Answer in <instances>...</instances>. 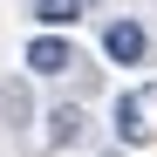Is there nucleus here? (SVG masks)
Returning <instances> with one entry per match:
<instances>
[{
    "label": "nucleus",
    "instance_id": "5",
    "mask_svg": "<svg viewBox=\"0 0 157 157\" xmlns=\"http://www.w3.org/2000/svg\"><path fill=\"white\" fill-rule=\"evenodd\" d=\"M116 130H123V144H144V123H137V96H116Z\"/></svg>",
    "mask_w": 157,
    "mask_h": 157
},
{
    "label": "nucleus",
    "instance_id": "3",
    "mask_svg": "<svg viewBox=\"0 0 157 157\" xmlns=\"http://www.w3.org/2000/svg\"><path fill=\"white\" fill-rule=\"evenodd\" d=\"M48 144L55 150L82 144V109H75V102H55V109H48Z\"/></svg>",
    "mask_w": 157,
    "mask_h": 157
},
{
    "label": "nucleus",
    "instance_id": "1",
    "mask_svg": "<svg viewBox=\"0 0 157 157\" xmlns=\"http://www.w3.org/2000/svg\"><path fill=\"white\" fill-rule=\"evenodd\" d=\"M144 48H150L144 21H130V14H123V21H109V28H102V55L123 62V68H130V62H144Z\"/></svg>",
    "mask_w": 157,
    "mask_h": 157
},
{
    "label": "nucleus",
    "instance_id": "4",
    "mask_svg": "<svg viewBox=\"0 0 157 157\" xmlns=\"http://www.w3.org/2000/svg\"><path fill=\"white\" fill-rule=\"evenodd\" d=\"M34 21L41 28H75L82 21V0H34Z\"/></svg>",
    "mask_w": 157,
    "mask_h": 157
},
{
    "label": "nucleus",
    "instance_id": "2",
    "mask_svg": "<svg viewBox=\"0 0 157 157\" xmlns=\"http://www.w3.org/2000/svg\"><path fill=\"white\" fill-rule=\"evenodd\" d=\"M62 68H75V48L62 34H34L28 41V75H62Z\"/></svg>",
    "mask_w": 157,
    "mask_h": 157
}]
</instances>
